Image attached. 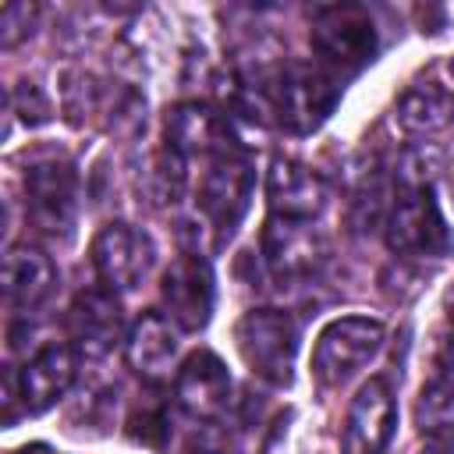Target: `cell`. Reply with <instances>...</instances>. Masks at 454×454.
<instances>
[{
	"mask_svg": "<svg viewBox=\"0 0 454 454\" xmlns=\"http://www.w3.org/2000/svg\"><path fill=\"white\" fill-rule=\"evenodd\" d=\"M394 117L408 135H436L454 124V92L440 82H415L401 92Z\"/></svg>",
	"mask_w": 454,
	"mask_h": 454,
	"instance_id": "obj_18",
	"label": "cell"
},
{
	"mask_svg": "<svg viewBox=\"0 0 454 454\" xmlns=\"http://www.w3.org/2000/svg\"><path fill=\"white\" fill-rule=\"evenodd\" d=\"M153 266V241L131 223H106L92 238V270L110 294L135 291Z\"/></svg>",
	"mask_w": 454,
	"mask_h": 454,
	"instance_id": "obj_9",
	"label": "cell"
},
{
	"mask_svg": "<svg viewBox=\"0 0 454 454\" xmlns=\"http://www.w3.org/2000/svg\"><path fill=\"white\" fill-rule=\"evenodd\" d=\"M340 99V85L323 71L309 64H287L270 82V110L277 114V124L291 135L316 131L330 110Z\"/></svg>",
	"mask_w": 454,
	"mask_h": 454,
	"instance_id": "obj_3",
	"label": "cell"
},
{
	"mask_svg": "<svg viewBox=\"0 0 454 454\" xmlns=\"http://www.w3.org/2000/svg\"><path fill=\"white\" fill-rule=\"evenodd\" d=\"M128 351V365L142 376H160L170 369L174 355H177V333L170 326V316L160 312H142L124 340Z\"/></svg>",
	"mask_w": 454,
	"mask_h": 454,
	"instance_id": "obj_19",
	"label": "cell"
},
{
	"mask_svg": "<svg viewBox=\"0 0 454 454\" xmlns=\"http://www.w3.org/2000/svg\"><path fill=\"white\" fill-rule=\"evenodd\" d=\"M32 21H35V7H28V4H7L4 14H0V43H4V50L18 46V39L32 32Z\"/></svg>",
	"mask_w": 454,
	"mask_h": 454,
	"instance_id": "obj_22",
	"label": "cell"
},
{
	"mask_svg": "<svg viewBox=\"0 0 454 454\" xmlns=\"http://www.w3.org/2000/svg\"><path fill=\"white\" fill-rule=\"evenodd\" d=\"M67 326L74 337V348L85 358H103L106 351H114V344L121 340V305L114 301L110 291H82L71 301L67 312Z\"/></svg>",
	"mask_w": 454,
	"mask_h": 454,
	"instance_id": "obj_15",
	"label": "cell"
},
{
	"mask_svg": "<svg viewBox=\"0 0 454 454\" xmlns=\"http://www.w3.org/2000/svg\"><path fill=\"white\" fill-rule=\"evenodd\" d=\"M177 404L195 419H216L231 401V372L213 351H195L174 380Z\"/></svg>",
	"mask_w": 454,
	"mask_h": 454,
	"instance_id": "obj_13",
	"label": "cell"
},
{
	"mask_svg": "<svg viewBox=\"0 0 454 454\" xmlns=\"http://www.w3.org/2000/svg\"><path fill=\"white\" fill-rule=\"evenodd\" d=\"M74 380V351L67 344H43L25 365L21 372L7 376V422H14V401H21V408L28 415H39L46 408H53L67 387Z\"/></svg>",
	"mask_w": 454,
	"mask_h": 454,
	"instance_id": "obj_8",
	"label": "cell"
},
{
	"mask_svg": "<svg viewBox=\"0 0 454 454\" xmlns=\"http://www.w3.org/2000/svg\"><path fill=\"white\" fill-rule=\"evenodd\" d=\"M167 145L177 156H206V160L234 149L220 114H213L202 103H181L167 114Z\"/></svg>",
	"mask_w": 454,
	"mask_h": 454,
	"instance_id": "obj_16",
	"label": "cell"
},
{
	"mask_svg": "<svg viewBox=\"0 0 454 454\" xmlns=\"http://www.w3.org/2000/svg\"><path fill=\"white\" fill-rule=\"evenodd\" d=\"M383 344V323L365 316H344L333 319L312 351V376L319 387H340L348 383Z\"/></svg>",
	"mask_w": 454,
	"mask_h": 454,
	"instance_id": "obj_5",
	"label": "cell"
},
{
	"mask_svg": "<svg viewBox=\"0 0 454 454\" xmlns=\"http://www.w3.org/2000/svg\"><path fill=\"white\" fill-rule=\"evenodd\" d=\"M266 199H270L273 216L312 220L326 206V184L312 167L298 160H273L266 174Z\"/></svg>",
	"mask_w": 454,
	"mask_h": 454,
	"instance_id": "obj_14",
	"label": "cell"
},
{
	"mask_svg": "<svg viewBox=\"0 0 454 454\" xmlns=\"http://www.w3.org/2000/svg\"><path fill=\"white\" fill-rule=\"evenodd\" d=\"M312 50L337 74H358L376 57V21L358 4H333L312 14Z\"/></svg>",
	"mask_w": 454,
	"mask_h": 454,
	"instance_id": "obj_2",
	"label": "cell"
},
{
	"mask_svg": "<svg viewBox=\"0 0 454 454\" xmlns=\"http://www.w3.org/2000/svg\"><path fill=\"white\" fill-rule=\"evenodd\" d=\"M419 454H454V443H429V447H422Z\"/></svg>",
	"mask_w": 454,
	"mask_h": 454,
	"instance_id": "obj_25",
	"label": "cell"
},
{
	"mask_svg": "<svg viewBox=\"0 0 454 454\" xmlns=\"http://www.w3.org/2000/svg\"><path fill=\"white\" fill-rule=\"evenodd\" d=\"M387 245L401 255H443L450 248L447 220L429 188H401L387 213Z\"/></svg>",
	"mask_w": 454,
	"mask_h": 454,
	"instance_id": "obj_7",
	"label": "cell"
},
{
	"mask_svg": "<svg viewBox=\"0 0 454 454\" xmlns=\"http://www.w3.org/2000/svg\"><path fill=\"white\" fill-rule=\"evenodd\" d=\"M252 184H255L252 163L238 149H227V153L206 160L195 202L220 241H227L238 231V223L245 220L248 202H252Z\"/></svg>",
	"mask_w": 454,
	"mask_h": 454,
	"instance_id": "obj_4",
	"label": "cell"
},
{
	"mask_svg": "<svg viewBox=\"0 0 454 454\" xmlns=\"http://www.w3.org/2000/svg\"><path fill=\"white\" fill-rule=\"evenodd\" d=\"M14 454H50L43 443H35V447H21V450H14Z\"/></svg>",
	"mask_w": 454,
	"mask_h": 454,
	"instance_id": "obj_27",
	"label": "cell"
},
{
	"mask_svg": "<svg viewBox=\"0 0 454 454\" xmlns=\"http://www.w3.org/2000/svg\"><path fill=\"white\" fill-rule=\"evenodd\" d=\"M450 195H454V167H450Z\"/></svg>",
	"mask_w": 454,
	"mask_h": 454,
	"instance_id": "obj_28",
	"label": "cell"
},
{
	"mask_svg": "<svg viewBox=\"0 0 454 454\" xmlns=\"http://www.w3.org/2000/svg\"><path fill=\"white\" fill-rule=\"evenodd\" d=\"M443 312H447V319H450V326H454V284H450L447 294H443Z\"/></svg>",
	"mask_w": 454,
	"mask_h": 454,
	"instance_id": "obj_26",
	"label": "cell"
},
{
	"mask_svg": "<svg viewBox=\"0 0 454 454\" xmlns=\"http://www.w3.org/2000/svg\"><path fill=\"white\" fill-rule=\"evenodd\" d=\"M28 220L46 238H67L78 216V174L67 160H39L25 170Z\"/></svg>",
	"mask_w": 454,
	"mask_h": 454,
	"instance_id": "obj_6",
	"label": "cell"
},
{
	"mask_svg": "<svg viewBox=\"0 0 454 454\" xmlns=\"http://www.w3.org/2000/svg\"><path fill=\"white\" fill-rule=\"evenodd\" d=\"M234 344L241 362L252 369V376L287 387L294 376V355H298V326L280 309H252L234 326Z\"/></svg>",
	"mask_w": 454,
	"mask_h": 454,
	"instance_id": "obj_1",
	"label": "cell"
},
{
	"mask_svg": "<svg viewBox=\"0 0 454 454\" xmlns=\"http://www.w3.org/2000/svg\"><path fill=\"white\" fill-rule=\"evenodd\" d=\"M57 270L46 252L32 245H14L4 259V298L11 309H35L53 291Z\"/></svg>",
	"mask_w": 454,
	"mask_h": 454,
	"instance_id": "obj_17",
	"label": "cell"
},
{
	"mask_svg": "<svg viewBox=\"0 0 454 454\" xmlns=\"http://www.w3.org/2000/svg\"><path fill=\"white\" fill-rule=\"evenodd\" d=\"M397 404L394 390L383 376H372L355 394L348 419H344V454H383L394 440Z\"/></svg>",
	"mask_w": 454,
	"mask_h": 454,
	"instance_id": "obj_12",
	"label": "cell"
},
{
	"mask_svg": "<svg viewBox=\"0 0 454 454\" xmlns=\"http://www.w3.org/2000/svg\"><path fill=\"white\" fill-rule=\"evenodd\" d=\"M440 369H443V383H450L454 387V333L443 340V351H440Z\"/></svg>",
	"mask_w": 454,
	"mask_h": 454,
	"instance_id": "obj_24",
	"label": "cell"
},
{
	"mask_svg": "<svg viewBox=\"0 0 454 454\" xmlns=\"http://www.w3.org/2000/svg\"><path fill=\"white\" fill-rule=\"evenodd\" d=\"M14 110H21V117H25L28 124H43V121L50 117V103L43 99V92H39L32 82H21V85L14 89Z\"/></svg>",
	"mask_w": 454,
	"mask_h": 454,
	"instance_id": "obj_23",
	"label": "cell"
},
{
	"mask_svg": "<svg viewBox=\"0 0 454 454\" xmlns=\"http://www.w3.org/2000/svg\"><path fill=\"white\" fill-rule=\"evenodd\" d=\"M447 71H450V78H454V60H450V64H447Z\"/></svg>",
	"mask_w": 454,
	"mask_h": 454,
	"instance_id": "obj_29",
	"label": "cell"
},
{
	"mask_svg": "<svg viewBox=\"0 0 454 454\" xmlns=\"http://www.w3.org/2000/svg\"><path fill=\"white\" fill-rule=\"evenodd\" d=\"M167 316L174 319V326L181 330H202L213 319V305H216V284H213V270L199 252H181L160 284Z\"/></svg>",
	"mask_w": 454,
	"mask_h": 454,
	"instance_id": "obj_10",
	"label": "cell"
},
{
	"mask_svg": "<svg viewBox=\"0 0 454 454\" xmlns=\"http://www.w3.org/2000/svg\"><path fill=\"white\" fill-rule=\"evenodd\" d=\"M167 433H170V419H167L163 401H156V394L142 397L138 408H135V415H131V436L142 440V443H149V447H160Z\"/></svg>",
	"mask_w": 454,
	"mask_h": 454,
	"instance_id": "obj_21",
	"label": "cell"
},
{
	"mask_svg": "<svg viewBox=\"0 0 454 454\" xmlns=\"http://www.w3.org/2000/svg\"><path fill=\"white\" fill-rule=\"evenodd\" d=\"M262 255L273 277L280 280H298L316 273V266L326 255V238L312 227V220H291V216H273L262 227Z\"/></svg>",
	"mask_w": 454,
	"mask_h": 454,
	"instance_id": "obj_11",
	"label": "cell"
},
{
	"mask_svg": "<svg viewBox=\"0 0 454 454\" xmlns=\"http://www.w3.org/2000/svg\"><path fill=\"white\" fill-rule=\"evenodd\" d=\"M415 422L433 443H454V387L450 383H429L419 394Z\"/></svg>",
	"mask_w": 454,
	"mask_h": 454,
	"instance_id": "obj_20",
	"label": "cell"
}]
</instances>
